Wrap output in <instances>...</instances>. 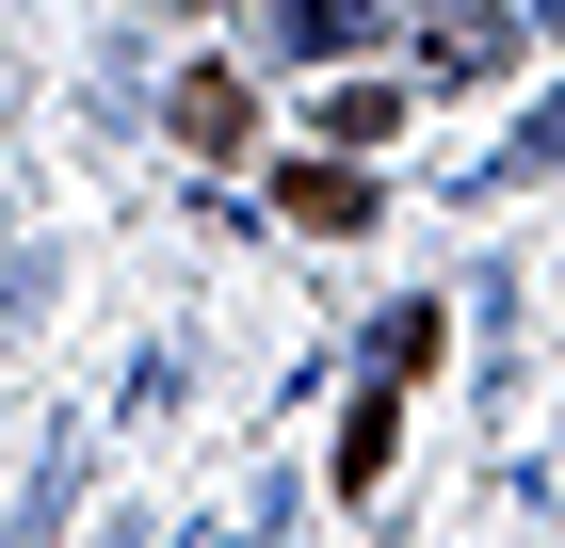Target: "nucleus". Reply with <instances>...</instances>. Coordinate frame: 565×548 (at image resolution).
<instances>
[{"label": "nucleus", "instance_id": "1", "mask_svg": "<svg viewBox=\"0 0 565 548\" xmlns=\"http://www.w3.org/2000/svg\"><path fill=\"white\" fill-rule=\"evenodd\" d=\"M404 33H420V65H452V82H501V65H518V0H404Z\"/></svg>", "mask_w": 565, "mask_h": 548}, {"label": "nucleus", "instance_id": "2", "mask_svg": "<svg viewBox=\"0 0 565 548\" xmlns=\"http://www.w3.org/2000/svg\"><path fill=\"white\" fill-rule=\"evenodd\" d=\"M162 129L194 146V162H243V146H259V97H243V65H178Z\"/></svg>", "mask_w": 565, "mask_h": 548}, {"label": "nucleus", "instance_id": "3", "mask_svg": "<svg viewBox=\"0 0 565 548\" xmlns=\"http://www.w3.org/2000/svg\"><path fill=\"white\" fill-rule=\"evenodd\" d=\"M275 211H291L307 243H355V226H372V178H355V162H291V178H275Z\"/></svg>", "mask_w": 565, "mask_h": 548}, {"label": "nucleus", "instance_id": "4", "mask_svg": "<svg viewBox=\"0 0 565 548\" xmlns=\"http://www.w3.org/2000/svg\"><path fill=\"white\" fill-rule=\"evenodd\" d=\"M388 468H404V387L372 372V387H355V420H340V484H355V501H388Z\"/></svg>", "mask_w": 565, "mask_h": 548}, {"label": "nucleus", "instance_id": "5", "mask_svg": "<svg viewBox=\"0 0 565 548\" xmlns=\"http://www.w3.org/2000/svg\"><path fill=\"white\" fill-rule=\"evenodd\" d=\"M388 0H275V49H355Z\"/></svg>", "mask_w": 565, "mask_h": 548}, {"label": "nucleus", "instance_id": "6", "mask_svg": "<svg viewBox=\"0 0 565 548\" xmlns=\"http://www.w3.org/2000/svg\"><path fill=\"white\" fill-rule=\"evenodd\" d=\"M372 129H388V82H323V162H355Z\"/></svg>", "mask_w": 565, "mask_h": 548}, {"label": "nucleus", "instance_id": "7", "mask_svg": "<svg viewBox=\"0 0 565 548\" xmlns=\"http://www.w3.org/2000/svg\"><path fill=\"white\" fill-rule=\"evenodd\" d=\"M501 178H565V82L518 114V162H501Z\"/></svg>", "mask_w": 565, "mask_h": 548}, {"label": "nucleus", "instance_id": "8", "mask_svg": "<svg viewBox=\"0 0 565 548\" xmlns=\"http://www.w3.org/2000/svg\"><path fill=\"white\" fill-rule=\"evenodd\" d=\"M372 339H388V387H404V372H436V339H452V323H436V307H388Z\"/></svg>", "mask_w": 565, "mask_h": 548}]
</instances>
